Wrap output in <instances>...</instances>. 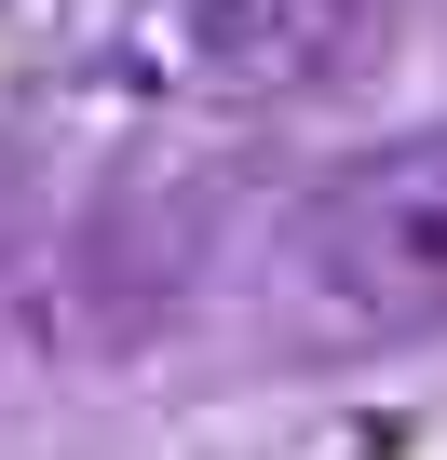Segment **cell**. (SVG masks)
<instances>
[{
	"instance_id": "obj_2",
	"label": "cell",
	"mask_w": 447,
	"mask_h": 460,
	"mask_svg": "<svg viewBox=\"0 0 447 460\" xmlns=\"http://www.w3.org/2000/svg\"><path fill=\"white\" fill-rule=\"evenodd\" d=\"M380 28H393V0H176L163 82L231 95V109H285V95H326Z\"/></svg>"
},
{
	"instance_id": "obj_1",
	"label": "cell",
	"mask_w": 447,
	"mask_h": 460,
	"mask_svg": "<svg viewBox=\"0 0 447 460\" xmlns=\"http://www.w3.org/2000/svg\"><path fill=\"white\" fill-rule=\"evenodd\" d=\"M312 271L366 325H447V122L380 136L312 203Z\"/></svg>"
}]
</instances>
